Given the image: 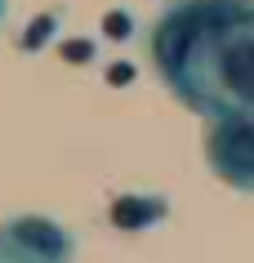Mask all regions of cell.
Segmentation results:
<instances>
[{
	"label": "cell",
	"instance_id": "cell-1",
	"mask_svg": "<svg viewBox=\"0 0 254 263\" xmlns=\"http://www.w3.org/2000/svg\"><path fill=\"white\" fill-rule=\"evenodd\" d=\"M71 254H76L71 232L41 214L0 223V263H71Z\"/></svg>",
	"mask_w": 254,
	"mask_h": 263
},
{
	"label": "cell",
	"instance_id": "cell-2",
	"mask_svg": "<svg viewBox=\"0 0 254 263\" xmlns=\"http://www.w3.org/2000/svg\"><path fill=\"white\" fill-rule=\"evenodd\" d=\"M214 76L223 81V94L254 107V31H223L214 45Z\"/></svg>",
	"mask_w": 254,
	"mask_h": 263
},
{
	"label": "cell",
	"instance_id": "cell-3",
	"mask_svg": "<svg viewBox=\"0 0 254 263\" xmlns=\"http://www.w3.org/2000/svg\"><path fill=\"white\" fill-rule=\"evenodd\" d=\"M210 152L227 179L254 187V121H241V116L223 121L210 139Z\"/></svg>",
	"mask_w": 254,
	"mask_h": 263
},
{
	"label": "cell",
	"instance_id": "cell-4",
	"mask_svg": "<svg viewBox=\"0 0 254 263\" xmlns=\"http://www.w3.org/2000/svg\"><path fill=\"white\" fill-rule=\"evenodd\" d=\"M165 219V201L161 196H121V201H112V223L116 228H152V223Z\"/></svg>",
	"mask_w": 254,
	"mask_h": 263
},
{
	"label": "cell",
	"instance_id": "cell-5",
	"mask_svg": "<svg viewBox=\"0 0 254 263\" xmlns=\"http://www.w3.org/2000/svg\"><path fill=\"white\" fill-rule=\"evenodd\" d=\"M49 27H54V14L36 18V23H31V36H23V49H36V45H45V41H49Z\"/></svg>",
	"mask_w": 254,
	"mask_h": 263
},
{
	"label": "cell",
	"instance_id": "cell-6",
	"mask_svg": "<svg viewBox=\"0 0 254 263\" xmlns=\"http://www.w3.org/2000/svg\"><path fill=\"white\" fill-rule=\"evenodd\" d=\"M107 36H112V41H125V36H129V18L125 14H112V18H107Z\"/></svg>",
	"mask_w": 254,
	"mask_h": 263
},
{
	"label": "cell",
	"instance_id": "cell-7",
	"mask_svg": "<svg viewBox=\"0 0 254 263\" xmlns=\"http://www.w3.org/2000/svg\"><path fill=\"white\" fill-rule=\"evenodd\" d=\"M63 54H67L71 63H85V58H89V45H85V41H71V45H63Z\"/></svg>",
	"mask_w": 254,
	"mask_h": 263
},
{
	"label": "cell",
	"instance_id": "cell-8",
	"mask_svg": "<svg viewBox=\"0 0 254 263\" xmlns=\"http://www.w3.org/2000/svg\"><path fill=\"white\" fill-rule=\"evenodd\" d=\"M129 76H134V67H129V63H116V67L107 71V81H112V85H125Z\"/></svg>",
	"mask_w": 254,
	"mask_h": 263
},
{
	"label": "cell",
	"instance_id": "cell-9",
	"mask_svg": "<svg viewBox=\"0 0 254 263\" xmlns=\"http://www.w3.org/2000/svg\"><path fill=\"white\" fill-rule=\"evenodd\" d=\"M0 23H5V0H0Z\"/></svg>",
	"mask_w": 254,
	"mask_h": 263
}]
</instances>
